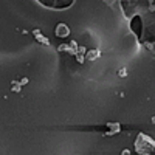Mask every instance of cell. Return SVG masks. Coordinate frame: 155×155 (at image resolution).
Instances as JSON below:
<instances>
[{"label": "cell", "mask_w": 155, "mask_h": 155, "mask_svg": "<svg viewBox=\"0 0 155 155\" xmlns=\"http://www.w3.org/2000/svg\"><path fill=\"white\" fill-rule=\"evenodd\" d=\"M135 151L138 155H155V140L146 133H140L135 140Z\"/></svg>", "instance_id": "obj_1"}, {"label": "cell", "mask_w": 155, "mask_h": 155, "mask_svg": "<svg viewBox=\"0 0 155 155\" xmlns=\"http://www.w3.org/2000/svg\"><path fill=\"white\" fill-rule=\"evenodd\" d=\"M68 34H70V30H68V26L65 23H59L56 26V36L58 37H67Z\"/></svg>", "instance_id": "obj_2"}, {"label": "cell", "mask_w": 155, "mask_h": 155, "mask_svg": "<svg viewBox=\"0 0 155 155\" xmlns=\"http://www.w3.org/2000/svg\"><path fill=\"white\" fill-rule=\"evenodd\" d=\"M34 36H36V39H37L39 42H42L43 45H50V40L47 37H43V36L39 33V30H34Z\"/></svg>", "instance_id": "obj_3"}, {"label": "cell", "mask_w": 155, "mask_h": 155, "mask_svg": "<svg viewBox=\"0 0 155 155\" xmlns=\"http://www.w3.org/2000/svg\"><path fill=\"white\" fill-rule=\"evenodd\" d=\"M98 54H99V51H92V53H88V58L90 59H96Z\"/></svg>", "instance_id": "obj_4"}, {"label": "cell", "mask_w": 155, "mask_h": 155, "mask_svg": "<svg viewBox=\"0 0 155 155\" xmlns=\"http://www.w3.org/2000/svg\"><path fill=\"white\" fill-rule=\"evenodd\" d=\"M121 155H130V151H129V149H124V151L121 152Z\"/></svg>", "instance_id": "obj_5"}, {"label": "cell", "mask_w": 155, "mask_h": 155, "mask_svg": "<svg viewBox=\"0 0 155 155\" xmlns=\"http://www.w3.org/2000/svg\"><path fill=\"white\" fill-rule=\"evenodd\" d=\"M120 76H126V70H120Z\"/></svg>", "instance_id": "obj_6"}, {"label": "cell", "mask_w": 155, "mask_h": 155, "mask_svg": "<svg viewBox=\"0 0 155 155\" xmlns=\"http://www.w3.org/2000/svg\"><path fill=\"white\" fill-rule=\"evenodd\" d=\"M152 124H155V116L152 118Z\"/></svg>", "instance_id": "obj_7"}]
</instances>
